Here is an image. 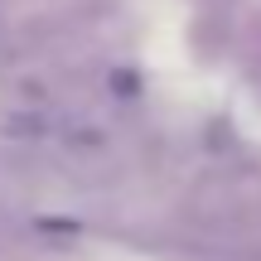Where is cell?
Masks as SVG:
<instances>
[{"label": "cell", "mask_w": 261, "mask_h": 261, "mask_svg": "<svg viewBox=\"0 0 261 261\" xmlns=\"http://www.w3.org/2000/svg\"><path fill=\"white\" fill-rule=\"evenodd\" d=\"M34 247H39L34 223H29L24 213H15L10 203H0V261L24 256V252H34Z\"/></svg>", "instance_id": "1"}, {"label": "cell", "mask_w": 261, "mask_h": 261, "mask_svg": "<svg viewBox=\"0 0 261 261\" xmlns=\"http://www.w3.org/2000/svg\"><path fill=\"white\" fill-rule=\"evenodd\" d=\"M247 83H252V92L261 97V24L247 34Z\"/></svg>", "instance_id": "2"}]
</instances>
